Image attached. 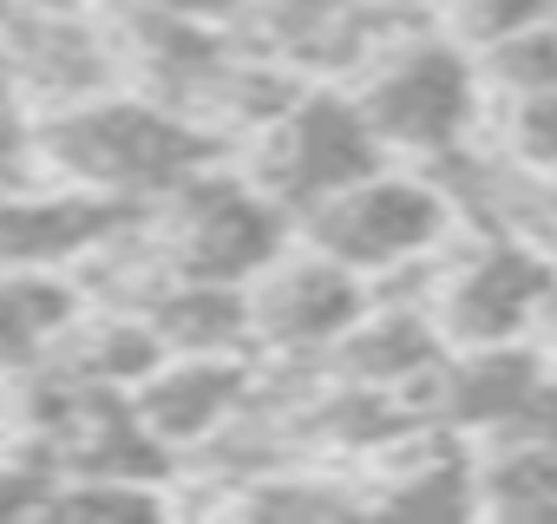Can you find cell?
Instances as JSON below:
<instances>
[{
	"label": "cell",
	"instance_id": "obj_1",
	"mask_svg": "<svg viewBox=\"0 0 557 524\" xmlns=\"http://www.w3.org/2000/svg\"><path fill=\"white\" fill-rule=\"evenodd\" d=\"M34 145H40L47 177L119 197V203H158L190 171L223 158V145L203 125H190L184 112H171L132 86H106L73 105L34 112Z\"/></svg>",
	"mask_w": 557,
	"mask_h": 524
},
{
	"label": "cell",
	"instance_id": "obj_2",
	"mask_svg": "<svg viewBox=\"0 0 557 524\" xmlns=\"http://www.w3.org/2000/svg\"><path fill=\"white\" fill-rule=\"evenodd\" d=\"M289 242H296V216L275 203L243 164L210 158L177 190L145 203V216L132 223V249H138L145 270H138V289L125 302H138L164 276H184V283H249Z\"/></svg>",
	"mask_w": 557,
	"mask_h": 524
},
{
	"label": "cell",
	"instance_id": "obj_3",
	"mask_svg": "<svg viewBox=\"0 0 557 524\" xmlns=\"http://www.w3.org/2000/svg\"><path fill=\"white\" fill-rule=\"evenodd\" d=\"M374 125V138L394 151H407L413 164H440L453 151H466L485 125V73L479 53L459 47L453 34H440L433 21L394 34L348 86Z\"/></svg>",
	"mask_w": 557,
	"mask_h": 524
},
{
	"label": "cell",
	"instance_id": "obj_4",
	"mask_svg": "<svg viewBox=\"0 0 557 524\" xmlns=\"http://www.w3.org/2000/svg\"><path fill=\"white\" fill-rule=\"evenodd\" d=\"M459 236V203L440 184V171L413 164V171H368L361 184L335 190L329 203H315L309 216H296V242L335 255L342 270L381 283L394 270H420L446 242Z\"/></svg>",
	"mask_w": 557,
	"mask_h": 524
},
{
	"label": "cell",
	"instance_id": "obj_5",
	"mask_svg": "<svg viewBox=\"0 0 557 524\" xmlns=\"http://www.w3.org/2000/svg\"><path fill=\"white\" fill-rule=\"evenodd\" d=\"M420 302L433 309L446 348L524 341L544 315H557V255L505 229H472L466 242L453 236L426 262Z\"/></svg>",
	"mask_w": 557,
	"mask_h": 524
},
{
	"label": "cell",
	"instance_id": "obj_6",
	"mask_svg": "<svg viewBox=\"0 0 557 524\" xmlns=\"http://www.w3.org/2000/svg\"><path fill=\"white\" fill-rule=\"evenodd\" d=\"M243 171L283 203L289 216H309L315 203H329L335 190L361 184L368 171L387 164V145L374 138L361 99L335 79H309L262 132H249L236 145Z\"/></svg>",
	"mask_w": 557,
	"mask_h": 524
},
{
	"label": "cell",
	"instance_id": "obj_7",
	"mask_svg": "<svg viewBox=\"0 0 557 524\" xmlns=\"http://www.w3.org/2000/svg\"><path fill=\"white\" fill-rule=\"evenodd\" d=\"M243 296H249L256 354L283 361V367H309V361H329L342 348V335L368 315L374 283L342 270L335 255H322L309 242H289L269 270H256L243 283Z\"/></svg>",
	"mask_w": 557,
	"mask_h": 524
},
{
	"label": "cell",
	"instance_id": "obj_8",
	"mask_svg": "<svg viewBox=\"0 0 557 524\" xmlns=\"http://www.w3.org/2000/svg\"><path fill=\"white\" fill-rule=\"evenodd\" d=\"M138 216H145V203H119V197L79 190L60 177H53V190L21 184L0 197V270L60 276L73 262L99 255L112 236H125Z\"/></svg>",
	"mask_w": 557,
	"mask_h": 524
},
{
	"label": "cell",
	"instance_id": "obj_9",
	"mask_svg": "<svg viewBox=\"0 0 557 524\" xmlns=\"http://www.w3.org/2000/svg\"><path fill=\"white\" fill-rule=\"evenodd\" d=\"M249 400H256V354H164L132 387L138 426L171 459L177 452H203Z\"/></svg>",
	"mask_w": 557,
	"mask_h": 524
},
{
	"label": "cell",
	"instance_id": "obj_10",
	"mask_svg": "<svg viewBox=\"0 0 557 524\" xmlns=\"http://www.w3.org/2000/svg\"><path fill=\"white\" fill-rule=\"evenodd\" d=\"M79 309H86L79 289L60 276L0 270V374H34Z\"/></svg>",
	"mask_w": 557,
	"mask_h": 524
},
{
	"label": "cell",
	"instance_id": "obj_11",
	"mask_svg": "<svg viewBox=\"0 0 557 524\" xmlns=\"http://www.w3.org/2000/svg\"><path fill=\"white\" fill-rule=\"evenodd\" d=\"M479 478V511H511V517H557V439H485L472 459Z\"/></svg>",
	"mask_w": 557,
	"mask_h": 524
},
{
	"label": "cell",
	"instance_id": "obj_12",
	"mask_svg": "<svg viewBox=\"0 0 557 524\" xmlns=\"http://www.w3.org/2000/svg\"><path fill=\"white\" fill-rule=\"evenodd\" d=\"M426 21L440 34H453L459 47H492V40H511L524 27H544L557 21V0H420Z\"/></svg>",
	"mask_w": 557,
	"mask_h": 524
},
{
	"label": "cell",
	"instance_id": "obj_13",
	"mask_svg": "<svg viewBox=\"0 0 557 524\" xmlns=\"http://www.w3.org/2000/svg\"><path fill=\"white\" fill-rule=\"evenodd\" d=\"M40 177V145H34V118L14 105V99H0V197L21 190Z\"/></svg>",
	"mask_w": 557,
	"mask_h": 524
},
{
	"label": "cell",
	"instance_id": "obj_14",
	"mask_svg": "<svg viewBox=\"0 0 557 524\" xmlns=\"http://www.w3.org/2000/svg\"><path fill=\"white\" fill-rule=\"evenodd\" d=\"M158 14H177V21H197V27H236L249 14V0H145Z\"/></svg>",
	"mask_w": 557,
	"mask_h": 524
},
{
	"label": "cell",
	"instance_id": "obj_15",
	"mask_svg": "<svg viewBox=\"0 0 557 524\" xmlns=\"http://www.w3.org/2000/svg\"><path fill=\"white\" fill-rule=\"evenodd\" d=\"M99 8H119V0H99Z\"/></svg>",
	"mask_w": 557,
	"mask_h": 524
}]
</instances>
